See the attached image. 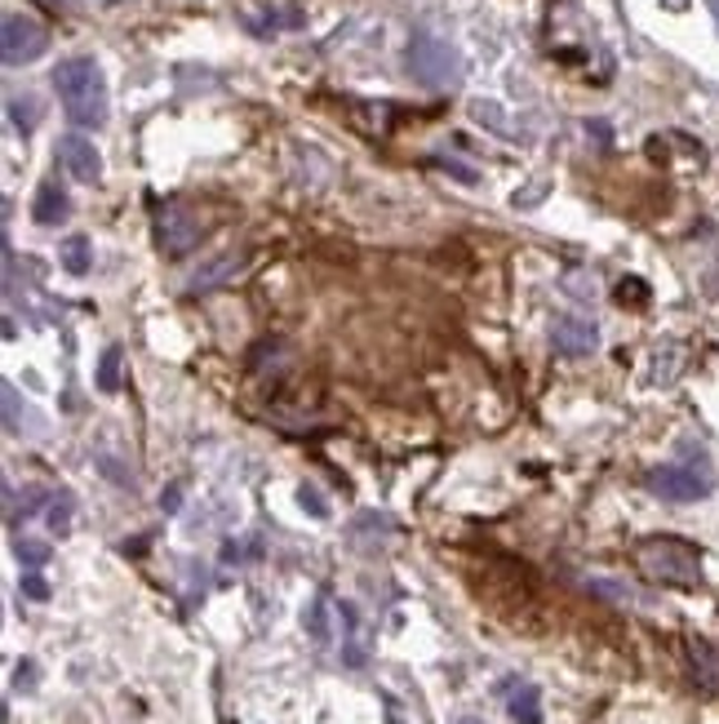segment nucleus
<instances>
[{
  "mask_svg": "<svg viewBox=\"0 0 719 724\" xmlns=\"http://www.w3.org/2000/svg\"><path fill=\"white\" fill-rule=\"evenodd\" d=\"M53 89L71 125L98 129L107 120V80L93 58H62L53 67Z\"/></svg>",
  "mask_w": 719,
  "mask_h": 724,
  "instance_id": "1",
  "label": "nucleus"
},
{
  "mask_svg": "<svg viewBox=\"0 0 719 724\" xmlns=\"http://www.w3.org/2000/svg\"><path fill=\"white\" fill-rule=\"evenodd\" d=\"M636 565L644 569V578H653L662 587H698L702 583V556L684 538H644L636 547Z\"/></svg>",
  "mask_w": 719,
  "mask_h": 724,
  "instance_id": "2",
  "label": "nucleus"
},
{
  "mask_svg": "<svg viewBox=\"0 0 719 724\" xmlns=\"http://www.w3.org/2000/svg\"><path fill=\"white\" fill-rule=\"evenodd\" d=\"M408 71H413V80H422L431 89H444V85H457L462 58H457V49L449 40H440L431 31H417L413 45H408Z\"/></svg>",
  "mask_w": 719,
  "mask_h": 724,
  "instance_id": "3",
  "label": "nucleus"
},
{
  "mask_svg": "<svg viewBox=\"0 0 719 724\" xmlns=\"http://www.w3.org/2000/svg\"><path fill=\"white\" fill-rule=\"evenodd\" d=\"M156 245L165 258H183L200 245V218L187 200H156Z\"/></svg>",
  "mask_w": 719,
  "mask_h": 724,
  "instance_id": "4",
  "label": "nucleus"
},
{
  "mask_svg": "<svg viewBox=\"0 0 719 724\" xmlns=\"http://www.w3.org/2000/svg\"><path fill=\"white\" fill-rule=\"evenodd\" d=\"M45 49H49V31L31 13H4V22H0V53H4L9 67L36 62Z\"/></svg>",
  "mask_w": 719,
  "mask_h": 724,
  "instance_id": "5",
  "label": "nucleus"
},
{
  "mask_svg": "<svg viewBox=\"0 0 719 724\" xmlns=\"http://www.w3.org/2000/svg\"><path fill=\"white\" fill-rule=\"evenodd\" d=\"M644 485H649L658 498H667V502H698V498L711 493L707 476L693 471V467H653V471L644 476Z\"/></svg>",
  "mask_w": 719,
  "mask_h": 724,
  "instance_id": "6",
  "label": "nucleus"
},
{
  "mask_svg": "<svg viewBox=\"0 0 719 724\" xmlns=\"http://www.w3.org/2000/svg\"><path fill=\"white\" fill-rule=\"evenodd\" d=\"M58 160L67 165V174L76 183H98L102 178V156L85 134H62L58 138Z\"/></svg>",
  "mask_w": 719,
  "mask_h": 724,
  "instance_id": "7",
  "label": "nucleus"
},
{
  "mask_svg": "<svg viewBox=\"0 0 719 724\" xmlns=\"http://www.w3.org/2000/svg\"><path fill=\"white\" fill-rule=\"evenodd\" d=\"M551 343H555L560 356H591L600 348V330L591 321H582V316H560L551 325Z\"/></svg>",
  "mask_w": 719,
  "mask_h": 724,
  "instance_id": "8",
  "label": "nucleus"
},
{
  "mask_svg": "<svg viewBox=\"0 0 719 724\" xmlns=\"http://www.w3.org/2000/svg\"><path fill=\"white\" fill-rule=\"evenodd\" d=\"M67 214H71V205H67V192H62L58 183H40V192H36V205H31V218H36L40 227H58V223H67Z\"/></svg>",
  "mask_w": 719,
  "mask_h": 724,
  "instance_id": "9",
  "label": "nucleus"
},
{
  "mask_svg": "<svg viewBox=\"0 0 719 724\" xmlns=\"http://www.w3.org/2000/svg\"><path fill=\"white\" fill-rule=\"evenodd\" d=\"M240 267H245V254H240V250H236V254H223V258H214V263H209V267H205V272H200V276H196L187 290H191V294H209V290H218V285H227V281H236V276H240Z\"/></svg>",
  "mask_w": 719,
  "mask_h": 724,
  "instance_id": "10",
  "label": "nucleus"
},
{
  "mask_svg": "<svg viewBox=\"0 0 719 724\" xmlns=\"http://www.w3.org/2000/svg\"><path fill=\"white\" fill-rule=\"evenodd\" d=\"M689 663H693V681H698L702 689H716V681H719V649L716 645H707L702 636H689Z\"/></svg>",
  "mask_w": 719,
  "mask_h": 724,
  "instance_id": "11",
  "label": "nucleus"
},
{
  "mask_svg": "<svg viewBox=\"0 0 719 724\" xmlns=\"http://www.w3.org/2000/svg\"><path fill=\"white\" fill-rule=\"evenodd\" d=\"M58 258H62V272L85 276V272L93 267V245H89V236H67V241L58 245Z\"/></svg>",
  "mask_w": 719,
  "mask_h": 724,
  "instance_id": "12",
  "label": "nucleus"
},
{
  "mask_svg": "<svg viewBox=\"0 0 719 724\" xmlns=\"http://www.w3.org/2000/svg\"><path fill=\"white\" fill-rule=\"evenodd\" d=\"M506 707H511V721L515 724H542V694L533 685H520Z\"/></svg>",
  "mask_w": 719,
  "mask_h": 724,
  "instance_id": "13",
  "label": "nucleus"
},
{
  "mask_svg": "<svg viewBox=\"0 0 719 724\" xmlns=\"http://www.w3.org/2000/svg\"><path fill=\"white\" fill-rule=\"evenodd\" d=\"M9 120H13V129H22V134H31L36 129V120H40V102L31 98V94H13L9 98Z\"/></svg>",
  "mask_w": 719,
  "mask_h": 724,
  "instance_id": "14",
  "label": "nucleus"
},
{
  "mask_svg": "<svg viewBox=\"0 0 719 724\" xmlns=\"http://www.w3.org/2000/svg\"><path fill=\"white\" fill-rule=\"evenodd\" d=\"M120 361H125V352L111 343L98 361V391H120Z\"/></svg>",
  "mask_w": 719,
  "mask_h": 724,
  "instance_id": "15",
  "label": "nucleus"
},
{
  "mask_svg": "<svg viewBox=\"0 0 719 724\" xmlns=\"http://www.w3.org/2000/svg\"><path fill=\"white\" fill-rule=\"evenodd\" d=\"M13 556L22 560V569H40V565H49V542H40V538H18V542H13Z\"/></svg>",
  "mask_w": 719,
  "mask_h": 724,
  "instance_id": "16",
  "label": "nucleus"
},
{
  "mask_svg": "<svg viewBox=\"0 0 719 724\" xmlns=\"http://www.w3.org/2000/svg\"><path fill=\"white\" fill-rule=\"evenodd\" d=\"M618 303H622V307H636V312L649 307V285H644L640 276H627V281L618 285Z\"/></svg>",
  "mask_w": 719,
  "mask_h": 724,
  "instance_id": "17",
  "label": "nucleus"
},
{
  "mask_svg": "<svg viewBox=\"0 0 719 724\" xmlns=\"http://www.w3.org/2000/svg\"><path fill=\"white\" fill-rule=\"evenodd\" d=\"M71 507H76L71 493H58V498L49 502V529H53V534H67V529H71Z\"/></svg>",
  "mask_w": 719,
  "mask_h": 724,
  "instance_id": "18",
  "label": "nucleus"
},
{
  "mask_svg": "<svg viewBox=\"0 0 719 724\" xmlns=\"http://www.w3.org/2000/svg\"><path fill=\"white\" fill-rule=\"evenodd\" d=\"M298 502H303V507H307L312 516H321V520L329 516V507H325V498H321V493H316L312 485H303V489H298Z\"/></svg>",
  "mask_w": 719,
  "mask_h": 724,
  "instance_id": "19",
  "label": "nucleus"
},
{
  "mask_svg": "<svg viewBox=\"0 0 719 724\" xmlns=\"http://www.w3.org/2000/svg\"><path fill=\"white\" fill-rule=\"evenodd\" d=\"M22 596L27 600H49V587H45V578L31 569V574H22Z\"/></svg>",
  "mask_w": 719,
  "mask_h": 724,
  "instance_id": "20",
  "label": "nucleus"
},
{
  "mask_svg": "<svg viewBox=\"0 0 719 724\" xmlns=\"http://www.w3.org/2000/svg\"><path fill=\"white\" fill-rule=\"evenodd\" d=\"M0 395H4V427H9V431H18V391L4 382V387H0Z\"/></svg>",
  "mask_w": 719,
  "mask_h": 724,
  "instance_id": "21",
  "label": "nucleus"
},
{
  "mask_svg": "<svg viewBox=\"0 0 719 724\" xmlns=\"http://www.w3.org/2000/svg\"><path fill=\"white\" fill-rule=\"evenodd\" d=\"M160 507H165V511H169V516H174V511H178V507H183V489H178V485H169V489H165V493H160Z\"/></svg>",
  "mask_w": 719,
  "mask_h": 724,
  "instance_id": "22",
  "label": "nucleus"
},
{
  "mask_svg": "<svg viewBox=\"0 0 719 724\" xmlns=\"http://www.w3.org/2000/svg\"><path fill=\"white\" fill-rule=\"evenodd\" d=\"M31 676H36V667H31V663H22V667H18V685H31Z\"/></svg>",
  "mask_w": 719,
  "mask_h": 724,
  "instance_id": "23",
  "label": "nucleus"
},
{
  "mask_svg": "<svg viewBox=\"0 0 719 724\" xmlns=\"http://www.w3.org/2000/svg\"><path fill=\"white\" fill-rule=\"evenodd\" d=\"M711 9H716V22H719V0H711Z\"/></svg>",
  "mask_w": 719,
  "mask_h": 724,
  "instance_id": "24",
  "label": "nucleus"
},
{
  "mask_svg": "<svg viewBox=\"0 0 719 724\" xmlns=\"http://www.w3.org/2000/svg\"><path fill=\"white\" fill-rule=\"evenodd\" d=\"M40 4H53V0H40Z\"/></svg>",
  "mask_w": 719,
  "mask_h": 724,
  "instance_id": "25",
  "label": "nucleus"
},
{
  "mask_svg": "<svg viewBox=\"0 0 719 724\" xmlns=\"http://www.w3.org/2000/svg\"><path fill=\"white\" fill-rule=\"evenodd\" d=\"M462 724H480V721H462Z\"/></svg>",
  "mask_w": 719,
  "mask_h": 724,
  "instance_id": "26",
  "label": "nucleus"
}]
</instances>
